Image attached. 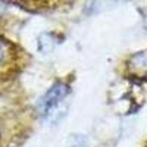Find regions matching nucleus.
Returning a JSON list of instances; mask_svg holds the SVG:
<instances>
[{"label": "nucleus", "mask_w": 147, "mask_h": 147, "mask_svg": "<svg viewBox=\"0 0 147 147\" xmlns=\"http://www.w3.org/2000/svg\"><path fill=\"white\" fill-rule=\"evenodd\" d=\"M3 56H5V44L0 41V62L3 60Z\"/></svg>", "instance_id": "39448f33"}, {"label": "nucleus", "mask_w": 147, "mask_h": 147, "mask_svg": "<svg viewBox=\"0 0 147 147\" xmlns=\"http://www.w3.org/2000/svg\"><path fill=\"white\" fill-rule=\"evenodd\" d=\"M69 147H87V141L81 136H74L69 141Z\"/></svg>", "instance_id": "20e7f679"}, {"label": "nucleus", "mask_w": 147, "mask_h": 147, "mask_svg": "<svg viewBox=\"0 0 147 147\" xmlns=\"http://www.w3.org/2000/svg\"><path fill=\"white\" fill-rule=\"evenodd\" d=\"M56 47V40L55 35L52 32H44L40 35L38 38V50L43 55H49L50 52H53V49Z\"/></svg>", "instance_id": "f03ea898"}, {"label": "nucleus", "mask_w": 147, "mask_h": 147, "mask_svg": "<svg viewBox=\"0 0 147 147\" xmlns=\"http://www.w3.org/2000/svg\"><path fill=\"white\" fill-rule=\"evenodd\" d=\"M2 9H3V6H2V3H0V12H2Z\"/></svg>", "instance_id": "423d86ee"}, {"label": "nucleus", "mask_w": 147, "mask_h": 147, "mask_svg": "<svg viewBox=\"0 0 147 147\" xmlns=\"http://www.w3.org/2000/svg\"><path fill=\"white\" fill-rule=\"evenodd\" d=\"M129 66L136 74L138 72L146 74L147 72V52H143V53H138L134 56L129 62Z\"/></svg>", "instance_id": "7ed1b4c3"}, {"label": "nucleus", "mask_w": 147, "mask_h": 147, "mask_svg": "<svg viewBox=\"0 0 147 147\" xmlns=\"http://www.w3.org/2000/svg\"><path fill=\"white\" fill-rule=\"evenodd\" d=\"M69 94V87L63 82H56L53 87L49 88L38 100L37 110L41 118L44 119H53L55 115L59 113V109L65 102Z\"/></svg>", "instance_id": "f257e3e1"}]
</instances>
